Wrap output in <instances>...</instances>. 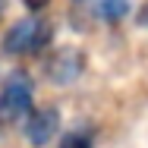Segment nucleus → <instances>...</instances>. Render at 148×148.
<instances>
[{
	"mask_svg": "<svg viewBox=\"0 0 148 148\" xmlns=\"http://www.w3.org/2000/svg\"><path fill=\"white\" fill-rule=\"evenodd\" d=\"M51 41H54L51 19H44L41 13H32V16L16 19L10 29L3 32L0 47L10 57H32V54H41L44 47H51Z\"/></svg>",
	"mask_w": 148,
	"mask_h": 148,
	"instance_id": "obj_1",
	"label": "nucleus"
},
{
	"mask_svg": "<svg viewBox=\"0 0 148 148\" xmlns=\"http://www.w3.org/2000/svg\"><path fill=\"white\" fill-rule=\"evenodd\" d=\"M32 101H35V82L25 69H16L6 76V82L0 85V123L13 126L22 123L32 114Z\"/></svg>",
	"mask_w": 148,
	"mask_h": 148,
	"instance_id": "obj_2",
	"label": "nucleus"
},
{
	"mask_svg": "<svg viewBox=\"0 0 148 148\" xmlns=\"http://www.w3.org/2000/svg\"><path fill=\"white\" fill-rule=\"evenodd\" d=\"M82 69H85V54L79 47H63V51H57L54 57L47 60V79L57 82V85L76 82L82 76Z\"/></svg>",
	"mask_w": 148,
	"mask_h": 148,
	"instance_id": "obj_3",
	"label": "nucleus"
},
{
	"mask_svg": "<svg viewBox=\"0 0 148 148\" xmlns=\"http://www.w3.org/2000/svg\"><path fill=\"white\" fill-rule=\"evenodd\" d=\"M60 132V110L57 107H41V110H32L25 120V139L35 148L51 145V139H57Z\"/></svg>",
	"mask_w": 148,
	"mask_h": 148,
	"instance_id": "obj_4",
	"label": "nucleus"
},
{
	"mask_svg": "<svg viewBox=\"0 0 148 148\" xmlns=\"http://www.w3.org/2000/svg\"><path fill=\"white\" fill-rule=\"evenodd\" d=\"M95 13H98V19L117 25V22H123L132 13V0H98L95 3Z\"/></svg>",
	"mask_w": 148,
	"mask_h": 148,
	"instance_id": "obj_5",
	"label": "nucleus"
},
{
	"mask_svg": "<svg viewBox=\"0 0 148 148\" xmlns=\"http://www.w3.org/2000/svg\"><path fill=\"white\" fill-rule=\"evenodd\" d=\"M60 148H91V136L88 132H69L60 142Z\"/></svg>",
	"mask_w": 148,
	"mask_h": 148,
	"instance_id": "obj_6",
	"label": "nucleus"
},
{
	"mask_svg": "<svg viewBox=\"0 0 148 148\" xmlns=\"http://www.w3.org/2000/svg\"><path fill=\"white\" fill-rule=\"evenodd\" d=\"M47 3H51V0H22V6H25L29 13H41Z\"/></svg>",
	"mask_w": 148,
	"mask_h": 148,
	"instance_id": "obj_7",
	"label": "nucleus"
},
{
	"mask_svg": "<svg viewBox=\"0 0 148 148\" xmlns=\"http://www.w3.org/2000/svg\"><path fill=\"white\" fill-rule=\"evenodd\" d=\"M76 3H82V0H76Z\"/></svg>",
	"mask_w": 148,
	"mask_h": 148,
	"instance_id": "obj_8",
	"label": "nucleus"
},
{
	"mask_svg": "<svg viewBox=\"0 0 148 148\" xmlns=\"http://www.w3.org/2000/svg\"><path fill=\"white\" fill-rule=\"evenodd\" d=\"M0 6H3V0H0Z\"/></svg>",
	"mask_w": 148,
	"mask_h": 148,
	"instance_id": "obj_9",
	"label": "nucleus"
}]
</instances>
